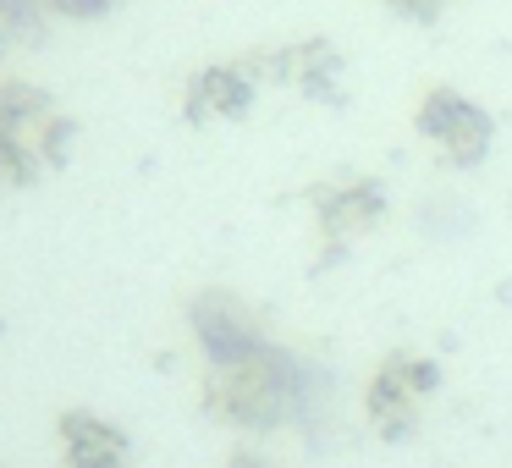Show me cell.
Segmentation results:
<instances>
[{
	"instance_id": "1",
	"label": "cell",
	"mask_w": 512,
	"mask_h": 468,
	"mask_svg": "<svg viewBox=\"0 0 512 468\" xmlns=\"http://www.w3.org/2000/svg\"><path fill=\"white\" fill-rule=\"evenodd\" d=\"M314 369L303 364L298 353L270 342L265 353L243 358V364H221V369H204V413L215 424H232L243 435H265L281 430V424L303 419V408L314 402Z\"/></svg>"
},
{
	"instance_id": "2",
	"label": "cell",
	"mask_w": 512,
	"mask_h": 468,
	"mask_svg": "<svg viewBox=\"0 0 512 468\" xmlns=\"http://www.w3.org/2000/svg\"><path fill=\"white\" fill-rule=\"evenodd\" d=\"M78 149V122L39 83L0 78V193L34 188Z\"/></svg>"
},
{
	"instance_id": "3",
	"label": "cell",
	"mask_w": 512,
	"mask_h": 468,
	"mask_svg": "<svg viewBox=\"0 0 512 468\" xmlns=\"http://www.w3.org/2000/svg\"><path fill=\"white\" fill-rule=\"evenodd\" d=\"M413 133L457 171H479L496 149V116L452 83H430L413 105Z\"/></svg>"
},
{
	"instance_id": "4",
	"label": "cell",
	"mask_w": 512,
	"mask_h": 468,
	"mask_svg": "<svg viewBox=\"0 0 512 468\" xmlns=\"http://www.w3.org/2000/svg\"><path fill=\"white\" fill-rule=\"evenodd\" d=\"M441 391V364L424 353H386L369 369L364 386V419L380 441H408L424 402Z\"/></svg>"
},
{
	"instance_id": "5",
	"label": "cell",
	"mask_w": 512,
	"mask_h": 468,
	"mask_svg": "<svg viewBox=\"0 0 512 468\" xmlns=\"http://www.w3.org/2000/svg\"><path fill=\"white\" fill-rule=\"evenodd\" d=\"M391 199L380 177H325L309 188V215H314V237H320V259H342L358 237L380 232Z\"/></svg>"
},
{
	"instance_id": "6",
	"label": "cell",
	"mask_w": 512,
	"mask_h": 468,
	"mask_svg": "<svg viewBox=\"0 0 512 468\" xmlns=\"http://www.w3.org/2000/svg\"><path fill=\"white\" fill-rule=\"evenodd\" d=\"M248 67L259 72L265 89H292L314 105H342L347 100V56L320 34L248 50Z\"/></svg>"
},
{
	"instance_id": "7",
	"label": "cell",
	"mask_w": 512,
	"mask_h": 468,
	"mask_svg": "<svg viewBox=\"0 0 512 468\" xmlns=\"http://www.w3.org/2000/svg\"><path fill=\"white\" fill-rule=\"evenodd\" d=\"M188 331H193V347L204 353V364L221 369V364H243V358L265 353L270 347V331L259 320V309H248L237 292H199L188 303Z\"/></svg>"
},
{
	"instance_id": "8",
	"label": "cell",
	"mask_w": 512,
	"mask_h": 468,
	"mask_svg": "<svg viewBox=\"0 0 512 468\" xmlns=\"http://www.w3.org/2000/svg\"><path fill=\"white\" fill-rule=\"evenodd\" d=\"M265 83L259 72L248 67V56H232V61H210V67L188 72L182 83V116L193 127H210V122H248V111L259 105Z\"/></svg>"
},
{
	"instance_id": "9",
	"label": "cell",
	"mask_w": 512,
	"mask_h": 468,
	"mask_svg": "<svg viewBox=\"0 0 512 468\" xmlns=\"http://www.w3.org/2000/svg\"><path fill=\"white\" fill-rule=\"evenodd\" d=\"M61 468H133V435L94 408H67L56 419Z\"/></svg>"
},
{
	"instance_id": "10",
	"label": "cell",
	"mask_w": 512,
	"mask_h": 468,
	"mask_svg": "<svg viewBox=\"0 0 512 468\" xmlns=\"http://www.w3.org/2000/svg\"><path fill=\"white\" fill-rule=\"evenodd\" d=\"M50 6L45 0H0V61L12 56V50H34L50 39Z\"/></svg>"
},
{
	"instance_id": "11",
	"label": "cell",
	"mask_w": 512,
	"mask_h": 468,
	"mask_svg": "<svg viewBox=\"0 0 512 468\" xmlns=\"http://www.w3.org/2000/svg\"><path fill=\"white\" fill-rule=\"evenodd\" d=\"M50 17H61V23H100V17L122 12L127 0H45Z\"/></svg>"
},
{
	"instance_id": "12",
	"label": "cell",
	"mask_w": 512,
	"mask_h": 468,
	"mask_svg": "<svg viewBox=\"0 0 512 468\" xmlns=\"http://www.w3.org/2000/svg\"><path fill=\"white\" fill-rule=\"evenodd\" d=\"M380 6H386V12H397L402 23H435L452 0H380Z\"/></svg>"
},
{
	"instance_id": "13",
	"label": "cell",
	"mask_w": 512,
	"mask_h": 468,
	"mask_svg": "<svg viewBox=\"0 0 512 468\" xmlns=\"http://www.w3.org/2000/svg\"><path fill=\"white\" fill-rule=\"evenodd\" d=\"M226 468H270V463H265V457L254 452V446H237V452L226 457Z\"/></svg>"
}]
</instances>
